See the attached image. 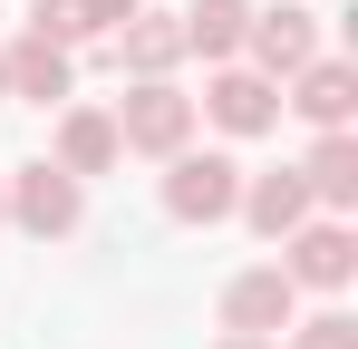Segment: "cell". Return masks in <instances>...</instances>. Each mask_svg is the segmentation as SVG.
Segmentation results:
<instances>
[{"label":"cell","instance_id":"obj_1","mask_svg":"<svg viewBox=\"0 0 358 349\" xmlns=\"http://www.w3.org/2000/svg\"><path fill=\"white\" fill-rule=\"evenodd\" d=\"M0 204H10V233H29V242H68V233L87 224V184L59 174L49 156H29V165L0 174Z\"/></svg>","mask_w":358,"mask_h":349},{"label":"cell","instance_id":"obj_2","mask_svg":"<svg viewBox=\"0 0 358 349\" xmlns=\"http://www.w3.org/2000/svg\"><path fill=\"white\" fill-rule=\"evenodd\" d=\"M107 116H117V146H126V156H155V165L184 156V146H194V126H203L194 97H184L175 78H126V97H117Z\"/></svg>","mask_w":358,"mask_h":349},{"label":"cell","instance_id":"obj_3","mask_svg":"<svg viewBox=\"0 0 358 349\" xmlns=\"http://www.w3.org/2000/svg\"><path fill=\"white\" fill-rule=\"evenodd\" d=\"M281 282L291 291H349L358 282V233L339 214H310L300 233H281Z\"/></svg>","mask_w":358,"mask_h":349},{"label":"cell","instance_id":"obj_4","mask_svg":"<svg viewBox=\"0 0 358 349\" xmlns=\"http://www.w3.org/2000/svg\"><path fill=\"white\" fill-rule=\"evenodd\" d=\"M320 58V10L310 0H271V10H252V29H242V68H262L271 88Z\"/></svg>","mask_w":358,"mask_h":349},{"label":"cell","instance_id":"obj_5","mask_svg":"<svg viewBox=\"0 0 358 349\" xmlns=\"http://www.w3.org/2000/svg\"><path fill=\"white\" fill-rule=\"evenodd\" d=\"M233 204H242V165L233 156H165V214L175 224H233Z\"/></svg>","mask_w":358,"mask_h":349},{"label":"cell","instance_id":"obj_6","mask_svg":"<svg viewBox=\"0 0 358 349\" xmlns=\"http://www.w3.org/2000/svg\"><path fill=\"white\" fill-rule=\"evenodd\" d=\"M194 116H213L223 136H271V126H281V88H271L262 68L223 58V68H213V88L194 97Z\"/></svg>","mask_w":358,"mask_h":349},{"label":"cell","instance_id":"obj_7","mask_svg":"<svg viewBox=\"0 0 358 349\" xmlns=\"http://www.w3.org/2000/svg\"><path fill=\"white\" fill-rule=\"evenodd\" d=\"M0 68H10V97H29V107H68L78 97V49L49 39V29H20L0 49Z\"/></svg>","mask_w":358,"mask_h":349},{"label":"cell","instance_id":"obj_8","mask_svg":"<svg viewBox=\"0 0 358 349\" xmlns=\"http://www.w3.org/2000/svg\"><path fill=\"white\" fill-rule=\"evenodd\" d=\"M291 320H300V291L281 282V262H252V272H233V282H223V330L281 340Z\"/></svg>","mask_w":358,"mask_h":349},{"label":"cell","instance_id":"obj_9","mask_svg":"<svg viewBox=\"0 0 358 349\" xmlns=\"http://www.w3.org/2000/svg\"><path fill=\"white\" fill-rule=\"evenodd\" d=\"M49 165H59V174H78V184H87V174H117V165H126L117 116H107V107H78V97H68V107H59V136H49Z\"/></svg>","mask_w":358,"mask_h":349},{"label":"cell","instance_id":"obj_10","mask_svg":"<svg viewBox=\"0 0 358 349\" xmlns=\"http://www.w3.org/2000/svg\"><path fill=\"white\" fill-rule=\"evenodd\" d=\"M281 107H291L300 126H320V136H329V126H349V107H358V68H349V58H310V68H291V78H281Z\"/></svg>","mask_w":358,"mask_h":349},{"label":"cell","instance_id":"obj_11","mask_svg":"<svg viewBox=\"0 0 358 349\" xmlns=\"http://www.w3.org/2000/svg\"><path fill=\"white\" fill-rule=\"evenodd\" d=\"M242 224L262 233V242H281V233H300L320 204H310V184H300V165H271V174H242Z\"/></svg>","mask_w":358,"mask_h":349},{"label":"cell","instance_id":"obj_12","mask_svg":"<svg viewBox=\"0 0 358 349\" xmlns=\"http://www.w3.org/2000/svg\"><path fill=\"white\" fill-rule=\"evenodd\" d=\"M184 58H194V49H184V20H175V10L117 20V68H126V78H175Z\"/></svg>","mask_w":358,"mask_h":349},{"label":"cell","instance_id":"obj_13","mask_svg":"<svg viewBox=\"0 0 358 349\" xmlns=\"http://www.w3.org/2000/svg\"><path fill=\"white\" fill-rule=\"evenodd\" d=\"M300 184H310L320 214H349V204H358V136H349V126H329V136L300 156Z\"/></svg>","mask_w":358,"mask_h":349},{"label":"cell","instance_id":"obj_14","mask_svg":"<svg viewBox=\"0 0 358 349\" xmlns=\"http://www.w3.org/2000/svg\"><path fill=\"white\" fill-rule=\"evenodd\" d=\"M136 10H145V0H29V29L87 49V39H117V20H136Z\"/></svg>","mask_w":358,"mask_h":349},{"label":"cell","instance_id":"obj_15","mask_svg":"<svg viewBox=\"0 0 358 349\" xmlns=\"http://www.w3.org/2000/svg\"><path fill=\"white\" fill-rule=\"evenodd\" d=\"M252 10H262V0H184V10H175V20H184V49H203L213 68H223V58H242Z\"/></svg>","mask_w":358,"mask_h":349},{"label":"cell","instance_id":"obj_16","mask_svg":"<svg viewBox=\"0 0 358 349\" xmlns=\"http://www.w3.org/2000/svg\"><path fill=\"white\" fill-rule=\"evenodd\" d=\"M281 349H358V320L349 310H310V320H291Z\"/></svg>","mask_w":358,"mask_h":349},{"label":"cell","instance_id":"obj_17","mask_svg":"<svg viewBox=\"0 0 358 349\" xmlns=\"http://www.w3.org/2000/svg\"><path fill=\"white\" fill-rule=\"evenodd\" d=\"M223 349H281V340H252V330H223Z\"/></svg>","mask_w":358,"mask_h":349},{"label":"cell","instance_id":"obj_18","mask_svg":"<svg viewBox=\"0 0 358 349\" xmlns=\"http://www.w3.org/2000/svg\"><path fill=\"white\" fill-rule=\"evenodd\" d=\"M0 97H10V68H0Z\"/></svg>","mask_w":358,"mask_h":349},{"label":"cell","instance_id":"obj_19","mask_svg":"<svg viewBox=\"0 0 358 349\" xmlns=\"http://www.w3.org/2000/svg\"><path fill=\"white\" fill-rule=\"evenodd\" d=\"M0 233H10V204H0Z\"/></svg>","mask_w":358,"mask_h":349}]
</instances>
